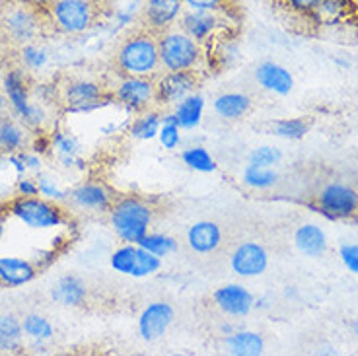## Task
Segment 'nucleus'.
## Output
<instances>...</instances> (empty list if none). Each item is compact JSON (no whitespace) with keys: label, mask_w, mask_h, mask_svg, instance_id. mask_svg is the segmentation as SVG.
<instances>
[{"label":"nucleus","mask_w":358,"mask_h":356,"mask_svg":"<svg viewBox=\"0 0 358 356\" xmlns=\"http://www.w3.org/2000/svg\"><path fill=\"white\" fill-rule=\"evenodd\" d=\"M115 64L121 76L156 78L162 72L158 36L143 26L127 34L117 47Z\"/></svg>","instance_id":"f257e3e1"},{"label":"nucleus","mask_w":358,"mask_h":356,"mask_svg":"<svg viewBox=\"0 0 358 356\" xmlns=\"http://www.w3.org/2000/svg\"><path fill=\"white\" fill-rule=\"evenodd\" d=\"M154 206L138 195L115 197L109 208V226L123 243H138L154 224Z\"/></svg>","instance_id":"f03ea898"},{"label":"nucleus","mask_w":358,"mask_h":356,"mask_svg":"<svg viewBox=\"0 0 358 356\" xmlns=\"http://www.w3.org/2000/svg\"><path fill=\"white\" fill-rule=\"evenodd\" d=\"M158 36L162 71L199 72L205 63V45L187 36L179 26H173Z\"/></svg>","instance_id":"7ed1b4c3"},{"label":"nucleus","mask_w":358,"mask_h":356,"mask_svg":"<svg viewBox=\"0 0 358 356\" xmlns=\"http://www.w3.org/2000/svg\"><path fill=\"white\" fill-rule=\"evenodd\" d=\"M99 0H55L45 12L47 26L63 36H82L99 18Z\"/></svg>","instance_id":"20e7f679"},{"label":"nucleus","mask_w":358,"mask_h":356,"mask_svg":"<svg viewBox=\"0 0 358 356\" xmlns=\"http://www.w3.org/2000/svg\"><path fill=\"white\" fill-rule=\"evenodd\" d=\"M45 12L31 8L18 0H6L0 8V29L14 45L34 43L47 29Z\"/></svg>","instance_id":"39448f33"},{"label":"nucleus","mask_w":358,"mask_h":356,"mask_svg":"<svg viewBox=\"0 0 358 356\" xmlns=\"http://www.w3.org/2000/svg\"><path fill=\"white\" fill-rule=\"evenodd\" d=\"M6 214L14 216L16 220L31 228V230H51L59 228L69 220L66 208L55 201H49L41 195L36 197H20L16 195L8 205Z\"/></svg>","instance_id":"423d86ee"},{"label":"nucleus","mask_w":358,"mask_h":356,"mask_svg":"<svg viewBox=\"0 0 358 356\" xmlns=\"http://www.w3.org/2000/svg\"><path fill=\"white\" fill-rule=\"evenodd\" d=\"M61 104L66 115H90L115 104L111 90L101 82L90 78H74L61 88Z\"/></svg>","instance_id":"0eeeda50"},{"label":"nucleus","mask_w":358,"mask_h":356,"mask_svg":"<svg viewBox=\"0 0 358 356\" xmlns=\"http://www.w3.org/2000/svg\"><path fill=\"white\" fill-rule=\"evenodd\" d=\"M2 88H4V96L8 99L12 111L16 113L20 121L29 129H39L45 119L43 107H41V104L31 101V92L27 86L24 71L12 69V71L6 72V76L2 80Z\"/></svg>","instance_id":"6e6552de"},{"label":"nucleus","mask_w":358,"mask_h":356,"mask_svg":"<svg viewBox=\"0 0 358 356\" xmlns=\"http://www.w3.org/2000/svg\"><path fill=\"white\" fill-rule=\"evenodd\" d=\"M315 211L329 220H349L358 214V189L331 181L323 185L315 195Z\"/></svg>","instance_id":"1a4fd4ad"},{"label":"nucleus","mask_w":358,"mask_h":356,"mask_svg":"<svg viewBox=\"0 0 358 356\" xmlns=\"http://www.w3.org/2000/svg\"><path fill=\"white\" fill-rule=\"evenodd\" d=\"M109 265L117 275L146 278L160 271L162 259L144 250L141 243H123L109 255Z\"/></svg>","instance_id":"9d476101"},{"label":"nucleus","mask_w":358,"mask_h":356,"mask_svg":"<svg viewBox=\"0 0 358 356\" xmlns=\"http://www.w3.org/2000/svg\"><path fill=\"white\" fill-rule=\"evenodd\" d=\"M117 106L129 113H143L156 106V78L152 76H121L111 90Z\"/></svg>","instance_id":"9b49d317"},{"label":"nucleus","mask_w":358,"mask_h":356,"mask_svg":"<svg viewBox=\"0 0 358 356\" xmlns=\"http://www.w3.org/2000/svg\"><path fill=\"white\" fill-rule=\"evenodd\" d=\"M115 197V191L109 187L108 183L90 179L66 191V203L82 213L108 214Z\"/></svg>","instance_id":"f8f14e48"},{"label":"nucleus","mask_w":358,"mask_h":356,"mask_svg":"<svg viewBox=\"0 0 358 356\" xmlns=\"http://www.w3.org/2000/svg\"><path fill=\"white\" fill-rule=\"evenodd\" d=\"M197 72H160L156 76V106L173 107L181 99L197 92Z\"/></svg>","instance_id":"ddd939ff"},{"label":"nucleus","mask_w":358,"mask_h":356,"mask_svg":"<svg viewBox=\"0 0 358 356\" xmlns=\"http://www.w3.org/2000/svg\"><path fill=\"white\" fill-rule=\"evenodd\" d=\"M185 12L183 0H143L141 6V26L154 34H162L178 26L181 14Z\"/></svg>","instance_id":"4468645a"},{"label":"nucleus","mask_w":358,"mask_h":356,"mask_svg":"<svg viewBox=\"0 0 358 356\" xmlns=\"http://www.w3.org/2000/svg\"><path fill=\"white\" fill-rule=\"evenodd\" d=\"M173 320H176L173 306L170 302H164V300H156V302L148 304L141 312L136 329H138V335L143 341L156 343L170 331Z\"/></svg>","instance_id":"2eb2a0df"},{"label":"nucleus","mask_w":358,"mask_h":356,"mask_svg":"<svg viewBox=\"0 0 358 356\" xmlns=\"http://www.w3.org/2000/svg\"><path fill=\"white\" fill-rule=\"evenodd\" d=\"M228 14L208 12V10H185L179 18L178 26L201 45H208L216 39L218 31L222 29V18Z\"/></svg>","instance_id":"dca6fc26"},{"label":"nucleus","mask_w":358,"mask_h":356,"mask_svg":"<svg viewBox=\"0 0 358 356\" xmlns=\"http://www.w3.org/2000/svg\"><path fill=\"white\" fill-rule=\"evenodd\" d=\"M230 267L242 278H255L268 269V253L259 241H242L230 255Z\"/></svg>","instance_id":"f3484780"},{"label":"nucleus","mask_w":358,"mask_h":356,"mask_svg":"<svg viewBox=\"0 0 358 356\" xmlns=\"http://www.w3.org/2000/svg\"><path fill=\"white\" fill-rule=\"evenodd\" d=\"M213 304L228 318H245L255 308V296L238 283L218 286L213 292Z\"/></svg>","instance_id":"a211bd4d"},{"label":"nucleus","mask_w":358,"mask_h":356,"mask_svg":"<svg viewBox=\"0 0 358 356\" xmlns=\"http://www.w3.org/2000/svg\"><path fill=\"white\" fill-rule=\"evenodd\" d=\"M255 82L265 92L275 96H288L294 90V76L287 66L275 63V61H263L255 69Z\"/></svg>","instance_id":"6ab92c4d"},{"label":"nucleus","mask_w":358,"mask_h":356,"mask_svg":"<svg viewBox=\"0 0 358 356\" xmlns=\"http://www.w3.org/2000/svg\"><path fill=\"white\" fill-rule=\"evenodd\" d=\"M185 240L193 253L210 255L222 245V228L215 220H199L189 226Z\"/></svg>","instance_id":"aec40b11"},{"label":"nucleus","mask_w":358,"mask_h":356,"mask_svg":"<svg viewBox=\"0 0 358 356\" xmlns=\"http://www.w3.org/2000/svg\"><path fill=\"white\" fill-rule=\"evenodd\" d=\"M51 298L64 308H80L88 298V288L78 275H64L51 288Z\"/></svg>","instance_id":"412c9836"},{"label":"nucleus","mask_w":358,"mask_h":356,"mask_svg":"<svg viewBox=\"0 0 358 356\" xmlns=\"http://www.w3.org/2000/svg\"><path fill=\"white\" fill-rule=\"evenodd\" d=\"M37 267L24 257H0V286L18 288L36 280Z\"/></svg>","instance_id":"4be33fe9"},{"label":"nucleus","mask_w":358,"mask_h":356,"mask_svg":"<svg viewBox=\"0 0 358 356\" xmlns=\"http://www.w3.org/2000/svg\"><path fill=\"white\" fill-rule=\"evenodd\" d=\"M352 14V0H320L308 20L313 26L333 27L343 24Z\"/></svg>","instance_id":"5701e85b"},{"label":"nucleus","mask_w":358,"mask_h":356,"mask_svg":"<svg viewBox=\"0 0 358 356\" xmlns=\"http://www.w3.org/2000/svg\"><path fill=\"white\" fill-rule=\"evenodd\" d=\"M294 245L306 257H323L327 251V236L322 226L312 222H306L298 226L294 232Z\"/></svg>","instance_id":"b1692460"},{"label":"nucleus","mask_w":358,"mask_h":356,"mask_svg":"<svg viewBox=\"0 0 358 356\" xmlns=\"http://www.w3.org/2000/svg\"><path fill=\"white\" fill-rule=\"evenodd\" d=\"M224 348L232 356H261L265 353V339L250 329H234L224 339Z\"/></svg>","instance_id":"393cba45"},{"label":"nucleus","mask_w":358,"mask_h":356,"mask_svg":"<svg viewBox=\"0 0 358 356\" xmlns=\"http://www.w3.org/2000/svg\"><path fill=\"white\" fill-rule=\"evenodd\" d=\"M205 107V98L199 92H193L191 96L176 104L171 111H173V115L178 119V125L181 127V131H195L203 123Z\"/></svg>","instance_id":"a878e982"},{"label":"nucleus","mask_w":358,"mask_h":356,"mask_svg":"<svg viewBox=\"0 0 358 356\" xmlns=\"http://www.w3.org/2000/svg\"><path fill=\"white\" fill-rule=\"evenodd\" d=\"M213 109L224 121H240L250 113L251 98L242 92H224L215 98Z\"/></svg>","instance_id":"bb28decb"},{"label":"nucleus","mask_w":358,"mask_h":356,"mask_svg":"<svg viewBox=\"0 0 358 356\" xmlns=\"http://www.w3.org/2000/svg\"><path fill=\"white\" fill-rule=\"evenodd\" d=\"M162 127V111L160 109H146L143 113L134 117L133 123L129 125V136L134 141H154L158 138Z\"/></svg>","instance_id":"cd10ccee"},{"label":"nucleus","mask_w":358,"mask_h":356,"mask_svg":"<svg viewBox=\"0 0 358 356\" xmlns=\"http://www.w3.org/2000/svg\"><path fill=\"white\" fill-rule=\"evenodd\" d=\"M24 348V329L22 320L12 313H0V350L20 353Z\"/></svg>","instance_id":"c85d7f7f"},{"label":"nucleus","mask_w":358,"mask_h":356,"mask_svg":"<svg viewBox=\"0 0 358 356\" xmlns=\"http://www.w3.org/2000/svg\"><path fill=\"white\" fill-rule=\"evenodd\" d=\"M242 183L245 187L255 189V191H267L278 183V173L275 171V168L248 164L242 171Z\"/></svg>","instance_id":"c756f323"},{"label":"nucleus","mask_w":358,"mask_h":356,"mask_svg":"<svg viewBox=\"0 0 358 356\" xmlns=\"http://www.w3.org/2000/svg\"><path fill=\"white\" fill-rule=\"evenodd\" d=\"M181 162L193 171L199 173H215L218 169L215 156L206 150L205 146H189L181 152Z\"/></svg>","instance_id":"7c9ffc66"},{"label":"nucleus","mask_w":358,"mask_h":356,"mask_svg":"<svg viewBox=\"0 0 358 356\" xmlns=\"http://www.w3.org/2000/svg\"><path fill=\"white\" fill-rule=\"evenodd\" d=\"M138 243L160 259L170 257L179 250V241L170 234H162V232H148Z\"/></svg>","instance_id":"2f4dec72"},{"label":"nucleus","mask_w":358,"mask_h":356,"mask_svg":"<svg viewBox=\"0 0 358 356\" xmlns=\"http://www.w3.org/2000/svg\"><path fill=\"white\" fill-rule=\"evenodd\" d=\"M22 329L24 335L29 337L36 343H45V341H51L55 335V327L51 325V321L39 315V313H27L22 320Z\"/></svg>","instance_id":"473e14b6"},{"label":"nucleus","mask_w":358,"mask_h":356,"mask_svg":"<svg viewBox=\"0 0 358 356\" xmlns=\"http://www.w3.org/2000/svg\"><path fill=\"white\" fill-rule=\"evenodd\" d=\"M310 131L308 121L302 117H288V119H278L271 125V133L282 138V141H302Z\"/></svg>","instance_id":"72a5a7b5"},{"label":"nucleus","mask_w":358,"mask_h":356,"mask_svg":"<svg viewBox=\"0 0 358 356\" xmlns=\"http://www.w3.org/2000/svg\"><path fill=\"white\" fill-rule=\"evenodd\" d=\"M24 146H26V131L18 123L4 119L0 123V148L12 154V152L24 150Z\"/></svg>","instance_id":"f704fd0d"},{"label":"nucleus","mask_w":358,"mask_h":356,"mask_svg":"<svg viewBox=\"0 0 358 356\" xmlns=\"http://www.w3.org/2000/svg\"><path fill=\"white\" fill-rule=\"evenodd\" d=\"M158 141H160L164 150H178L181 144V127L178 125V119L173 115V111L170 113H162V127L158 133Z\"/></svg>","instance_id":"c9c22d12"},{"label":"nucleus","mask_w":358,"mask_h":356,"mask_svg":"<svg viewBox=\"0 0 358 356\" xmlns=\"http://www.w3.org/2000/svg\"><path fill=\"white\" fill-rule=\"evenodd\" d=\"M20 61L24 64V69H27L29 72L43 71L49 63V53L45 47L34 41V43H26L20 47Z\"/></svg>","instance_id":"e433bc0d"},{"label":"nucleus","mask_w":358,"mask_h":356,"mask_svg":"<svg viewBox=\"0 0 358 356\" xmlns=\"http://www.w3.org/2000/svg\"><path fill=\"white\" fill-rule=\"evenodd\" d=\"M49 148H53L57 152L59 158L64 156H78L80 154V143L78 138L69 131H61V129H55L49 138Z\"/></svg>","instance_id":"4c0bfd02"},{"label":"nucleus","mask_w":358,"mask_h":356,"mask_svg":"<svg viewBox=\"0 0 358 356\" xmlns=\"http://www.w3.org/2000/svg\"><path fill=\"white\" fill-rule=\"evenodd\" d=\"M282 160V152L271 146V144H263L253 148L250 154V162L248 164H255V166H265V168H275Z\"/></svg>","instance_id":"58836bf2"},{"label":"nucleus","mask_w":358,"mask_h":356,"mask_svg":"<svg viewBox=\"0 0 358 356\" xmlns=\"http://www.w3.org/2000/svg\"><path fill=\"white\" fill-rule=\"evenodd\" d=\"M37 187H39V195L45 197V199L55 201V203H66V191L59 187V183L51 176L39 173L37 176Z\"/></svg>","instance_id":"ea45409f"},{"label":"nucleus","mask_w":358,"mask_h":356,"mask_svg":"<svg viewBox=\"0 0 358 356\" xmlns=\"http://www.w3.org/2000/svg\"><path fill=\"white\" fill-rule=\"evenodd\" d=\"M185 10H208V12H220L228 14L234 8L232 0H183Z\"/></svg>","instance_id":"a19ab883"},{"label":"nucleus","mask_w":358,"mask_h":356,"mask_svg":"<svg viewBox=\"0 0 358 356\" xmlns=\"http://www.w3.org/2000/svg\"><path fill=\"white\" fill-rule=\"evenodd\" d=\"M339 257L347 271L358 275V243H343L339 248Z\"/></svg>","instance_id":"79ce46f5"},{"label":"nucleus","mask_w":358,"mask_h":356,"mask_svg":"<svg viewBox=\"0 0 358 356\" xmlns=\"http://www.w3.org/2000/svg\"><path fill=\"white\" fill-rule=\"evenodd\" d=\"M282 2H285V6H287L288 10H292L294 14L308 18L310 12L317 6L320 0H282Z\"/></svg>","instance_id":"37998d69"},{"label":"nucleus","mask_w":358,"mask_h":356,"mask_svg":"<svg viewBox=\"0 0 358 356\" xmlns=\"http://www.w3.org/2000/svg\"><path fill=\"white\" fill-rule=\"evenodd\" d=\"M16 195H20V197L39 195L37 178H27V176H22V178H18V181H16Z\"/></svg>","instance_id":"c03bdc74"},{"label":"nucleus","mask_w":358,"mask_h":356,"mask_svg":"<svg viewBox=\"0 0 358 356\" xmlns=\"http://www.w3.org/2000/svg\"><path fill=\"white\" fill-rule=\"evenodd\" d=\"M24 162H26L27 171H36V173H41V169H43V162H41V156L37 154V152H24Z\"/></svg>","instance_id":"a18cd8bd"},{"label":"nucleus","mask_w":358,"mask_h":356,"mask_svg":"<svg viewBox=\"0 0 358 356\" xmlns=\"http://www.w3.org/2000/svg\"><path fill=\"white\" fill-rule=\"evenodd\" d=\"M18 2H24V4L31 6V8L41 10V12H47V10H49V6L53 4L55 0H18Z\"/></svg>","instance_id":"49530a36"},{"label":"nucleus","mask_w":358,"mask_h":356,"mask_svg":"<svg viewBox=\"0 0 358 356\" xmlns=\"http://www.w3.org/2000/svg\"><path fill=\"white\" fill-rule=\"evenodd\" d=\"M4 218H6V211L0 214V238H2V234H4Z\"/></svg>","instance_id":"de8ad7c7"},{"label":"nucleus","mask_w":358,"mask_h":356,"mask_svg":"<svg viewBox=\"0 0 358 356\" xmlns=\"http://www.w3.org/2000/svg\"><path fill=\"white\" fill-rule=\"evenodd\" d=\"M350 329H352V333H355V335L358 337V321H355V323L350 325Z\"/></svg>","instance_id":"09e8293b"},{"label":"nucleus","mask_w":358,"mask_h":356,"mask_svg":"<svg viewBox=\"0 0 358 356\" xmlns=\"http://www.w3.org/2000/svg\"><path fill=\"white\" fill-rule=\"evenodd\" d=\"M4 107V96H2V90H0V109Z\"/></svg>","instance_id":"8fccbe9b"}]
</instances>
